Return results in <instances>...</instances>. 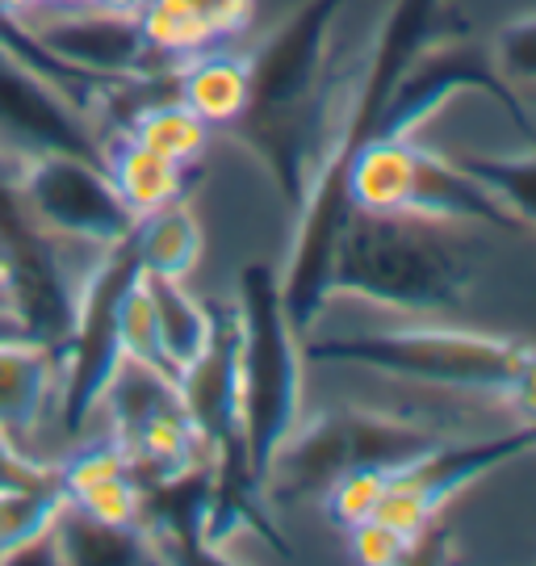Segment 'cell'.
Returning <instances> with one entry per match:
<instances>
[{"instance_id":"28","label":"cell","mask_w":536,"mask_h":566,"mask_svg":"<svg viewBox=\"0 0 536 566\" xmlns=\"http://www.w3.org/2000/svg\"><path fill=\"white\" fill-rule=\"evenodd\" d=\"M18 336H39L30 315L18 306H0V340H18Z\"/></svg>"},{"instance_id":"14","label":"cell","mask_w":536,"mask_h":566,"mask_svg":"<svg viewBox=\"0 0 536 566\" xmlns=\"http://www.w3.org/2000/svg\"><path fill=\"white\" fill-rule=\"evenodd\" d=\"M101 164L109 172V181L118 189L122 206L143 219L151 210H164V206L189 198V185L198 181L201 164H177L168 156H159L151 147L135 143L130 135H109L101 139Z\"/></svg>"},{"instance_id":"27","label":"cell","mask_w":536,"mask_h":566,"mask_svg":"<svg viewBox=\"0 0 536 566\" xmlns=\"http://www.w3.org/2000/svg\"><path fill=\"white\" fill-rule=\"evenodd\" d=\"M39 13H42V0H0V21L13 25L18 34L39 18Z\"/></svg>"},{"instance_id":"17","label":"cell","mask_w":536,"mask_h":566,"mask_svg":"<svg viewBox=\"0 0 536 566\" xmlns=\"http://www.w3.org/2000/svg\"><path fill=\"white\" fill-rule=\"evenodd\" d=\"M143 285L151 294V311H156V327H159V348L172 365V374L189 369V365L201 357V348L210 344V327H214V315H210V303L193 298L185 282L177 277H159V273H143Z\"/></svg>"},{"instance_id":"4","label":"cell","mask_w":536,"mask_h":566,"mask_svg":"<svg viewBox=\"0 0 536 566\" xmlns=\"http://www.w3.org/2000/svg\"><path fill=\"white\" fill-rule=\"evenodd\" d=\"M302 357L378 369L402 382L498 395L512 403L536 369V344L486 336L470 327H386V332L315 336L302 344Z\"/></svg>"},{"instance_id":"9","label":"cell","mask_w":536,"mask_h":566,"mask_svg":"<svg viewBox=\"0 0 536 566\" xmlns=\"http://www.w3.org/2000/svg\"><path fill=\"white\" fill-rule=\"evenodd\" d=\"M67 81L76 76L0 39V172L46 151L101 160L93 109L67 93Z\"/></svg>"},{"instance_id":"18","label":"cell","mask_w":536,"mask_h":566,"mask_svg":"<svg viewBox=\"0 0 536 566\" xmlns=\"http://www.w3.org/2000/svg\"><path fill=\"white\" fill-rule=\"evenodd\" d=\"M122 135H130L135 143L177 164H201V151L210 143V126L180 97H159V102H143L139 109H130L122 122Z\"/></svg>"},{"instance_id":"10","label":"cell","mask_w":536,"mask_h":566,"mask_svg":"<svg viewBox=\"0 0 536 566\" xmlns=\"http://www.w3.org/2000/svg\"><path fill=\"white\" fill-rule=\"evenodd\" d=\"M465 88L486 93L491 102L503 105L536 147L533 109L519 102L512 84L503 81V72L495 67V51L470 39V30H453V34H440V39L419 46L416 60L407 63V72L398 76L395 93L386 102V114L378 122V139H386V135H416L419 122H428L440 105H449Z\"/></svg>"},{"instance_id":"29","label":"cell","mask_w":536,"mask_h":566,"mask_svg":"<svg viewBox=\"0 0 536 566\" xmlns=\"http://www.w3.org/2000/svg\"><path fill=\"white\" fill-rule=\"evenodd\" d=\"M88 4H93V9H101V13H114V18H139L143 13V4H147V0H88Z\"/></svg>"},{"instance_id":"21","label":"cell","mask_w":536,"mask_h":566,"mask_svg":"<svg viewBox=\"0 0 536 566\" xmlns=\"http://www.w3.org/2000/svg\"><path fill=\"white\" fill-rule=\"evenodd\" d=\"M453 160L470 177L486 185L498 202L516 214L519 227H536V147L528 156H477V151H465V156H453Z\"/></svg>"},{"instance_id":"8","label":"cell","mask_w":536,"mask_h":566,"mask_svg":"<svg viewBox=\"0 0 536 566\" xmlns=\"http://www.w3.org/2000/svg\"><path fill=\"white\" fill-rule=\"evenodd\" d=\"M13 219L42 240L76 243L93 252H114L130 240L135 214L122 206L105 164L67 151H46L0 172Z\"/></svg>"},{"instance_id":"6","label":"cell","mask_w":536,"mask_h":566,"mask_svg":"<svg viewBox=\"0 0 536 566\" xmlns=\"http://www.w3.org/2000/svg\"><path fill=\"white\" fill-rule=\"evenodd\" d=\"M440 441L444 437L437 428L395 420L381 411H360V407L323 411L311 424H294V432L281 441L264 470V500H273V504L327 500V491L348 470L398 474V470L416 465L423 453H432Z\"/></svg>"},{"instance_id":"1","label":"cell","mask_w":536,"mask_h":566,"mask_svg":"<svg viewBox=\"0 0 536 566\" xmlns=\"http://www.w3.org/2000/svg\"><path fill=\"white\" fill-rule=\"evenodd\" d=\"M465 30L444 18V0H395L381 21V34L374 42L369 67L360 76L353 105L344 109V122H336V135L327 139V151L318 160L315 177L306 185L298 202V227L290 243V264L281 277V303L294 332L315 327L318 311L332 298V261H336L339 231L353 214L348 198V168L369 143L378 139V122L386 114V102L395 93L398 76L416 60L423 42Z\"/></svg>"},{"instance_id":"12","label":"cell","mask_w":536,"mask_h":566,"mask_svg":"<svg viewBox=\"0 0 536 566\" xmlns=\"http://www.w3.org/2000/svg\"><path fill=\"white\" fill-rule=\"evenodd\" d=\"M51 428L67 432V348L42 336L0 340V437L55 465Z\"/></svg>"},{"instance_id":"5","label":"cell","mask_w":536,"mask_h":566,"mask_svg":"<svg viewBox=\"0 0 536 566\" xmlns=\"http://www.w3.org/2000/svg\"><path fill=\"white\" fill-rule=\"evenodd\" d=\"M239 428L252 474L264 470L298 424L302 340L281 303V277L269 264L239 273Z\"/></svg>"},{"instance_id":"7","label":"cell","mask_w":536,"mask_h":566,"mask_svg":"<svg viewBox=\"0 0 536 566\" xmlns=\"http://www.w3.org/2000/svg\"><path fill=\"white\" fill-rule=\"evenodd\" d=\"M348 198L357 210L519 231L516 214L486 185L470 177L453 156L419 147L416 135H386L369 143L348 168Z\"/></svg>"},{"instance_id":"25","label":"cell","mask_w":536,"mask_h":566,"mask_svg":"<svg viewBox=\"0 0 536 566\" xmlns=\"http://www.w3.org/2000/svg\"><path fill=\"white\" fill-rule=\"evenodd\" d=\"M46 479H55V465L25 458L13 441L0 437V491H9V486H39Z\"/></svg>"},{"instance_id":"15","label":"cell","mask_w":536,"mask_h":566,"mask_svg":"<svg viewBox=\"0 0 536 566\" xmlns=\"http://www.w3.org/2000/svg\"><path fill=\"white\" fill-rule=\"evenodd\" d=\"M172 81H177L180 102L189 105L210 130L214 126L227 130L243 114V105H248L252 63H248V55L227 51V42H222V46H210V51H201V55L180 63L177 72H172Z\"/></svg>"},{"instance_id":"2","label":"cell","mask_w":536,"mask_h":566,"mask_svg":"<svg viewBox=\"0 0 536 566\" xmlns=\"http://www.w3.org/2000/svg\"><path fill=\"white\" fill-rule=\"evenodd\" d=\"M344 0H306L248 55L252 93L227 130L277 181L281 198L298 210L306 185L327 151V122L336 105L332 25Z\"/></svg>"},{"instance_id":"24","label":"cell","mask_w":536,"mask_h":566,"mask_svg":"<svg viewBox=\"0 0 536 566\" xmlns=\"http://www.w3.org/2000/svg\"><path fill=\"white\" fill-rule=\"evenodd\" d=\"M201 13V21L210 25L214 42H231L239 39L252 18H256V0H189Z\"/></svg>"},{"instance_id":"19","label":"cell","mask_w":536,"mask_h":566,"mask_svg":"<svg viewBox=\"0 0 536 566\" xmlns=\"http://www.w3.org/2000/svg\"><path fill=\"white\" fill-rule=\"evenodd\" d=\"M143 34V46L156 55L168 72H177L185 60H193L210 46H222L214 42L210 25L201 21V13L189 4V0H147L143 13L135 18Z\"/></svg>"},{"instance_id":"3","label":"cell","mask_w":536,"mask_h":566,"mask_svg":"<svg viewBox=\"0 0 536 566\" xmlns=\"http://www.w3.org/2000/svg\"><path fill=\"white\" fill-rule=\"evenodd\" d=\"M474 285L470 243L440 219L357 210L339 231L332 261V294H353L398 311H458Z\"/></svg>"},{"instance_id":"23","label":"cell","mask_w":536,"mask_h":566,"mask_svg":"<svg viewBox=\"0 0 536 566\" xmlns=\"http://www.w3.org/2000/svg\"><path fill=\"white\" fill-rule=\"evenodd\" d=\"M348 537H353L357 563H369V566H395V563H407L416 554V546L402 533H395V528L374 521V516L348 528Z\"/></svg>"},{"instance_id":"20","label":"cell","mask_w":536,"mask_h":566,"mask_svg":"<svg viewBox=\"0 0 536 566\" xmlns=\"http://www.w3.org/2000/svg\"><path fill=\"white\" fill-rule=\"evenodd\" d=\"M63 507L60 479L39 486H9L0 491V563H13L21 549H30L39 537L51 533Z\"/></svg>"},{"instance_id":"11","label":"cell","mask_w":536,"mask_h":566,"mask_svg":"<svg viewBox=\"0 0 536 566\" xmlns=\"http://www.w3.org/2000/svg\"><path fill=\"white\" fill-rule=\"evenodd\" d=\"M528 453H536V420H524L503 437H482V441H465V446H444L440 441L432 453H423L416 465L398 470L386 483L378 507H374V521L390 525L419 549V542L432 533L440 507L449 504L458 491L486 479L498 465L528 458Z\"/></svg>"},{"instance_id":"16","label":"cell","mask_w":536,"mask_h":566,"mask_svg":"<svg viewBox=\"0 0 536 566\" xmlns=\"http://www.w3.org/2000/svg\"><path fill=\"white\" fill-rule=\"evenodd\" d=\"M130 252H135L143 273H159V277L185 282L201 261V223L198 214H193V206H189V198L135 219Z\"/></svg>"},{"instance_id":"26","label":"cell","mask_w":536,"mask_h":566,"mask_svg":"<svg viewBox=\"0 0 536 566\" xmlns=\"http://www.w3.org/2000/svg\"><path fill=\"white\" fill-rule=\"evenodd\" d=\"M0 306H18V261H13V248H9V235L0 231Z\"/></svg>"},{"instance_id":"13","label":"cell","mask_w":536,"mask_h":566,"mask_svg":"<svg viewBox=\"0 0 536 566\" xmlns=\"http://www.w3.org/2000/svg\"><path fill=\"white\" fill-rule=\"evenodd\" d=\"M51 63L72 72L80 81H147L168 72L164 63L143 46L139 25L130 18L101 13L93 4L39 13L21 30Z\"/></svg>"},{"instance_id":"22","label":"cell","mask_w":536,"mask_h":566,"mask_svg":"<svg viewBox=\"0 0 536 566\" xmlns=\"http://www.w3.org/2000/svg\"><path fill=\"white\" fill-rule=\"evenodd\" d=\"M495 67L503 81L516 88V97L528 109H536V13L507 21L495 39Z\"/></svg>"}]
</instances>
